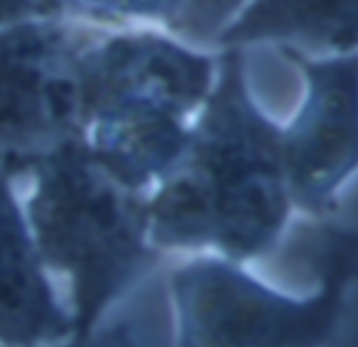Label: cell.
Instances as JSON below:
<instances>
[{
    "mask_svg": "<svg viewBox=\"0 0 358 347\" xmlns=\"http://www.w3.org/2000/svg\"><path fill=\"white\" fill-rule=\"evenodd\" d=\"M291 207L282 128L253 101L241 47H226L182 158L145 205L148 234L158 246H213L245 261L276 244Z\"/></svg>",
    "mask_w": 358,
    "mask_h": 347,
    "instance_id": "cell-1",
    "label": "cell"
},
{
    "mask_svg": "<svg viewBox=\"0 0 358 347\" xmlns=\"http://www.w3.org/2000/svg\"><path fill=\"white\" fill-rule=\"evenodd\" d=\"M76 76L85 124L95 126V158L137 192L164 179L182 158L190 139L186 116L211 91L213 61L137 34L80 51Z\"/></svg>",
    "mask_w": 358,
    "mask_h": 347,
    "instance_id": "cell-2",
    "label": "cell"
},
{
    "mask_svg": "<svg viewBox=\"0 0 358 347\" xmlns=\"http://www.w3.org/2000/svg\"><path fill=\"white\" fill-rule=\"evenodd\" d=\"M30 221L43 257L74 286V339H87L106 307L152 263L148 217L133 190L99 164L83 135L36 166Z\"/></svg>",
    "mask_w": 358,
    "mask_h": 347,
    "instance_id": "cell-3",
    "label": "cell"
},
{
    "mask_svg": "<svg viewBox=\"0 0 358 347\" xmlns=\"http://www.w3.org/2000/svg\"><path fill=\"white\" fill-rule=\"evenodd\" d=\"M316 272V290L295 297L228 261L182 267L173 276L179 347H327L358 280V234L327 230Z\"/></svg>",
    "mask_w": 358,
    "mask_h": 347,
    "instance_id": "cell-4",
    "label": "cell"
},
{
    "mask_svg": "<svg viewBox=\"0 0 358 347\" xmlns=\"http://www.w3.org/2000/svg\"><path fill=\"white\" fill-rule=\"evenodd\" d=\"M78 53L68 32L47 22L0 32V175L34 168L83 135Z\"/></svg>",
    "mask_w": 358,
    "mask_h": 347,
    "instance_id": "cell-5",
    "label": "cell"
},
{
    "mask_svg": "<svg viewBox=\"0 0 358 347\" xmlns=\"http://www.w3.org/2000/svg\"><path fill=\"white\" fill-rule=\"evenodd\" d=\"M291 57L303 72L306 95L282 128L287 184L293 207L322 215L358 170V51Z\"/></svg>",
    "mask_w": 358,
    "mask_h": 347,
    "instance_id": "cell-6",
    "label": "cell"
},
{
    "mask_svg": "<svg viewBox=\"0 0 358 347\" xmlns=\"http://www.w3.org/2000/svg\"><path fill=\"white\" fill-rule=\"evenodd\" d=\"M9 177L0 175V341L34 347L74 332L41 272L36 246L22 219Z\"/></svg>",
    "mask_w": 358,
    "mask_h": 347,
    "instance_id": "cell-7",
    "label": "cell"
},
{
    "mask_svg": "<svg viewBox=\"0 0 358 347\" xmlns=\"http://www.w3.org/2000/svg\"><path fill=\"white\" fill-rule=\"evenodd\" d=\"M224 47L285 43L320 53L358 51V0H251L217 34Z\"/></svg>",
    "mask_w": 358,
    "mask_h": 347,
    "instance_id": "cell-8",
    "label": "cell"
},
{
    "mask_svg": "<svg viewBox=\"0 0 358 347\" xmlns=\"http://www.w3.org/2000/svg\"><path fill=\"white\" fill-rule=\"evenodd\" d=\"M186 0H0V26L59 13L91 17H177Z\"/></svg>",
    "mask_w": 358,
    "mask_h": 347,
    "instance_id": "cell-9",
    "label": "cell"
},
{
    "mask_svg": "<svg viewBox=\"0 0 358 347\" xmlns=\"http://www.w3.org/2000/svg\"><path fill=\"white\" fill-rule=\"evenodd\" d=\"M241 3L243 0H186L182 13H179L182 15L179 24L190 34L217 32V28L236 11Z\"/></svg>",
    "mask_w": 358,
    "mask_h": 347,
    "instance_id": "cell-10",
    "label": "cell"
},
{
    "mask_svg": "<svg viewBox=\"0 0 358 347\" xmlns=\"http://www.w3.org/2000/svg\"><path fill=\"white\" fill-rule=\"evenodd\" d=\"M70 347H145L143 330L135 322H122L99 337L74 339Z\"/></svg>",
    "mask_w": 358,
    "mask_h": 347,
    "instance_id": "cell-11",
    "label": "cell"
}]
</instances>
